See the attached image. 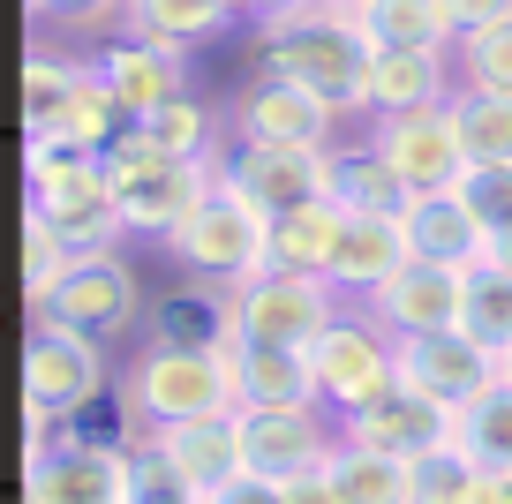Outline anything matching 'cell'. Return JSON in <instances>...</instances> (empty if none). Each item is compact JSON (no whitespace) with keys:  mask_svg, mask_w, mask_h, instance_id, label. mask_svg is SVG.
<instances>
[{"mask_svg":"<svg viewBox=\"0 0 512 504\" xmlns=\"http://www.w3.org/2000/svg\"><path fill=\"white\" fill-rule=\"evenodd\" d=\"M31 211L61 234L68 256H113L128 234L121 204H113L106 151H61V143L31 136Z\"/></svg>","mask_w":512,"mask_h":504,"instance_id":"obj_3","label":"cell"},{"mask_svg":"<svg viewBox=\"0 0 512 504\" xmlns=\"http://www.w3.org/2000/svg\"><path fill=\"white\" fill-rule=\"evenodd\" d=\"M31 23H61V31H106L113 38V16H121L128 0H23Z\"/></svg>","mask_w":512,"mask_h":504,"instance_id":"obj_39","label":"cell"},{"mask_svg":"<svg viewBox=\"0 0 512 504\" xmlns=\"http://www.w3.org/2000/svg\"><path fill=\"white\" fill-rule=\"evenodd\" d=\"M362 143H369V151H377L415 196L460 189V181L475 174L467 136H460V121H452V98L415 106V113H377V121H362Z\"/></svg>","mask_w":512,"mask_h":504,"instance_id":"obj_8","label":"cell"},{"mask_svg":"<svg viewBox=\"0 0 512 504\" xmlns=\"http://www.w3.org/2000/svg\"><path fill=\"white\" fill-rule=\"evenodd\" d=\"M234 23H241L234 0H128L121 8V31L166 38V46H196V38H219Z\"/></svg>","mask_w":512,"mask_h":504,"instance_id":"obj_29","label":"cell"},{"mask_svg":"<svg viewBox=\"0 0 512 504\" xmlns=\"http://www.w3.org/2000/svg\"><path fill=\"white\" fill-rule=\"evenodd\" d=\"M339 437L369 444V452H392V459H430V452H445V444L460 437V407H437V399L392 384L384 399L339 414Z\"/></svg>","mask_w":512,"mask_h":504,"instance_id":"obj_14","label":"cell"},{"mask_svg":"<svg viewBox=\"0 0 512 504\" xmlns=\"http://www.w3.org/2000/svg\"><path fill=\"white\" fill-rule=\"evenodd\" d=\"M354 23L369 31V46H437V53L460 46V23L445 0H362Z\"/></svg>","mask_w":512,"mask_h":504,"instance_id":"obj_28","label":"cell"},{"mask_svg":"<svg viewBox=\"0 0 512 504\" xmlns=\"http://www.w3.org/2000/svg\"><path fill=\"white\" fill-rule=\"evenodd\" d=\"M452 121H460L467 158H475V166H512V91L452 83Z\"/></svg>","mask_w":512,"mask_h":504,"instance_id":"obj_31","label":"cell"},{"mask_svg":"<svg viewBox=\"0 0 512 504\" xmlns=\"http://www.w3.org/2000/svg\"><path fill=\"white\" fill-rule=\"evenodd\" d=\"M144 347H234V286L189 279L144 309Z\"/></svg>","mask_w":512,"mask_h":504,"instance_id":"obj_20","label":"cell"},{"mask_svg":"<svg viewBox=\"0 0 512 504\" xmlns=\"http://www.w3.org/2000/svg\"><path fill=\"white\" fill-rule=\"evenodd\" d=\"M76 76H83V53H61V46L23 53V136H38V128L61 113V98H68Z\"/></svg>","mask_w":512,"mask_h":504,"instance_id":"obj_34","label":"cell"},{"mask_svg":"<svg viewBox=\"0 0 512 504\" xmlns=\"http://www.w3.org/2000/svg\"><path fill=\"white\" fill-rule=\"evenodd\" d=\"M369 316H377L392 339H415V331H460L467 316V271L452 264H407L400 279H384L377 294H369Z\"/></svg>","mask_w":512,"mask_h":504,"instance_id":"obj_17","label":"cell"},{"mask_svg":"<svg viewBox=\"0 0 512 504\" xmlns=\"http://www.w3.org/2000/svg\"><path fill=\"white\" fill-rule=\"evenodd\" d=\"M121 128H128V106L113 98L106 68H98V61H83V76L68 83L61 113H53V121L38 128V143H61V151H106V143L121 136Z\"/></svg>","mask_w":512,"mask_h":504,"instance_id":"obj_25","label":"cell"},{"mask_svg":"<svg viewBox=\"0 0 512 504\" xmlns=\"http://www.w3.org/2000/svg\"><path fill=\"white\" fill-rule=\"evenodd\" d=\"M332 204L339 211H384V219H407L415 189H407L369 143H339V151H332Z\"/></svg>","mask_w":512,"mask_h":504,"instance_id":"obj_26","label":"cell"},{"mask_svg":"<svg viewBox=\"0 0 512 504\" xmlns=\"http://www.w3.org/2000/svg\"><path fill=\"white\" fill-rule=\"evenodd\" d=\"M106 392V339L61 324V316H31V347H23V422L31 444H53V422L83 414Z\"/></svg>","mask_w":512,"mask_h":504,"instance_id":"obj_5","label":"cell"},{"mask_svg":"<svg viewBox=\"0 0 512 504\" xmlns=\"http://www.w3.org/2000/svg\"><path fill=\"white\" fill-rule=\"evenodd\" d=\"M76 264V256L61 249V234H53L38 211H23V294H31V309H46L53 286H61V271Z\"/></svg>","mask_w":512,"mask_h":504,"instance_id":"obj_37","label":"cell"},{"mask_svg":"<svg viewBox=\"0 0 512 504\" xmlns=\"http://www.w3.org/2000/svg\"><path fill=\"white\" fill-rule=\"evenodd\" d=\"M482 264H497V271H512V226H497V234H490V256H482Z\"/></svg>","mask_w":512,"mask_h":504,"instance_id":"obj_46","label":"cell"},{"mask_svg":"<svg viewBox=\"0 0 512 504\" xmlns=\"http://www.w3.org/2000/svg\"><path fill=\"white\" fill-rule=\"evenodd\" d=\"M460 196L482 211V226H512V166H475V174L460 181Z\"/></svg>","mask_w":512,"mask_h":504,"instance_id":"obj_40","label":"cell"},{"mask_svg":"<svg viewBox=\"0 0 512 504\" xmlns=\"http://www.w3.org/2000/svg\"><path fill=\"white\" fill-rule=\"evenodd\" d=\"M452 444H460L475 467L512 474V384L505 377H497L482 399H467V407H460V437H452Z\"/></svg>","mask_w":512,"mask_h":504,"instance_id":"obj_33","label":"cell"},{"mask_svg":"<svg viewBox=\"0 0 512 504\" xmlns=\"http://www.w3.org/2000/svg\"><path fill=\"white\" fill-rule=\"evenodd\" d=\"M452 53L437 46H377L369 53V121L377 113H415V106H437L452 98Z\"/></svg>","mask_w":512,"mask_h":504,"instance_id":"obj_23","label":"cell"},{"mask_svg":"<svg viewBox=\"0 0 512 504\" xmlns=\"http://www.w3.org/2000/svg\"><path fill=\"white\" fill-rule=\"evenodd\" d=\"M369 31L339 0H309L279 23H256V76H287L317 91L339 121H369Z\"/></svg>","mask_w":512,"mask_h":504,"instance_id":"obj_1","label":"cell"},{"mask_svg":"<svg viewBox=\"0 0 512 504\" xmlns=\"http://www.w3.org/2000/svg\"><path fill=\"white\" fill-rule=\"evenodd\" d=\"M347 309L317 271H249L234 279V347H317V331Z\"/></svg>","mask_w":512,"mask_h":504,"instance_id":"obj_7","label":"cell"},{"mask_svg":"<svg viewBox=\"0 0 512 504\" xmlns=\"http://www.w3.org/2000/svg\"><path fill=\"white\" fill-rule=\"evenodd\" d=\"M196 504H204V497H196Z\"/></svg>","mask_w":512,"mask_h":504,"instance_id":"obj_49","label":"cell"},{"mask_svg":"<svg viewBox=\"0 0 512 504\" xmlns=\"http://www.w3.org/2000/svg\"><path fill=\"white\" fill-rule=\"evenodd\" d=\"M339 226H347V211H339L332 196L272 219V264L264 271H317L324 279V264H332V249H339Z\"/></svg>","mask_w":512,"mask_h":504,"instance_id":"obj_30","label":"cell"},{"mask_svg":"<svg viewBox=\"0 0 512 504\" xmlns=\"http://www.w3.org/2000/svg\"><path fill=\"white\" fill-rule=\"evenodd\" d=\"M460 331H467V339H482L490 354L512 347V271H497V264L467 271V316H460Z\"/></svg>","mask_w":512,"mask_h":504,"instance_id":"obj_35","label":"cell"},{"mask_svg":"<svg viewBox=\"0 0 512 504\" xmlns=\"http://www.w3.org/2000/svg\"><path fill=\"white\" fill-rule=\"evenodd\" d=\"M287 504H339L332 459H324V467H309V474H294V482H287Z\"/></svg>","mask_w":512,"mask_h":504,"instance_id":"obj_43","label":"cell"},{"mask_svg":"<svg viewBox=\"0 0 512 504\" xmlns=\"http://www.w3.org/2000/svg\"><path fill=\"white\" fill-rule=\"evenodd\" d=\"M226 377H234V407H324L317 362L309 347H226Z\"/></svg>","mask_w":512,"mask_h":504,"instance_id":"obj_21","label":"cell"},{"mask_svg":"<svg viewBox=\"0 0 512 504\" xmlns=\"http://www.w3.org/2000/svg\"><path fill=\"white\" fill-rule=\"evenodd\" d=\"M144 309H151L144 286L121 264V249H113V256H76L61 271V286H53V301L31 316H61V324H76V331H91V339L113 347L121 331H144Z\"/></svg>","mask_w":512,"mask_h":504,"instance_id":"obj_12","label":"cell"},{"mask_svg":"<svg viewBox=\"0 0 512 504\" xmlns=\"http://www.w3.org/2000/svg\"><path fill=\"white\" fill-rule=\"evenodd\" d=\"M204 504H287V482H272V474H256V467H241L234 482H219Z\"/></svg>","mask_w":512,"mask_h":504,"instance_id":"obj_41","label":"cell"},{"mask_svg":"<svg viewBox=\"0 0 512 504\" xmlns=\"http://www.w3.org/2000/svg\"><path fill=\"white\" fill-rule=\"evenodd\" d=\"M121 414H128V437L204 422V414H241L226 347H136L121 369Z\"/></svg>","mask_w":512,"mask_h":504,"instance_id":"obj_2","label":"cell"},{"mask_svg":"<svg viewBox=\"0 0 512 504\" xmlns=\"http://www.w3.org/2000/svg\"><path fill=\"white\" fill-rule=\"evenodd\" d=\"M226 128H234V143H302V151H332L339 143V113L287 76H256L226 106Z\"/></svg>","mask_w":512,"mask_h":504,"instance_id":"obj_13","label":"cell"},{"mask_svg":"<svg viewBox=\"0 0 512 504\" xmlns=\"http://www.w3.org/2000/svg\"><path fill=\"white\" fill-rule=\"evenodd\" d=\"M452 76L475 83V91H512V23L467 31L460 46H452Z\"/></svg>","mask_w":512,"mask_h":504,"instance_id":"obj_36","label":"cell"},{"mask_svg":"<svg viewBox=\"0 0 512 504\" xmlns=\"http://www.w3.org/2000/svg\"><path fill=\"white\" fill-rule=\"evenodd\" d=\"M460 504H512V474L475 467V482H467V497H460Z\"/></svg>","mask_w":512,"mask_h":504,"instance_id":"obj_44","label":"cell"},{"mask_svg":"<svg viewBox=\"0 0 512 504\" xmlns=\"http://www.w3.org/2000/svg\"><path fill=\"white\" fill-rule=\"evenodd\" d=\"M106 166H113V204H121L128 234H159V241L174 234V226L204 204V189L219 181V158H181L136 121L106 143Z\"/></svg>","mask_w":512,"mask_h":504,"instance_id":"obj_4","label":"cell"},{"mask_svg":"<svg viewBox=\"0 0 512 504\" xmlns=\"http://www.w3.org/2000/svg\"><path fill=\"white\" fill-rule=\"evenodd\" d=\"M400 384L437 407H467L497 384V354L467 331H415V339H400Z\"/></svg>","mask_w":512,"mask_h":504,"instance_id":"obj_15","label":"cell"},{"mask_svg":"<svg viewBox=\"0 0 512 504\" xmlns=\"http://www.w3.org/2000/svg\"><path fill=\"white\" fill-rule=\"evenodd\" d=\"M445 8H452V23H460V38L490 31V23H512V0H445Z\"/></svg>","mask_w":512,"mask_h":504,"instance_id":"obj_42","label":"cell"},{"mask_svg":"<svg viewBox=\"0 0 512 504\" xmlns=\"http://www.w3.org/2000/svg\"><path fill=\"white\" fill-rule=\"evenodd\" d=\"M309 362H317L324 407L354 414V407H369V399H384L392 384H400V339H392V331L369 316V301H362V309H339L332 324L317 331Z\"/></svg>","mask_w":512,"mask_h":504,"instance_id":"obj_9","label":"cell"},{"mask_svg":"<svg viewBox=\"0 0 512 504\" xmlns=\"http://www.w3.org/2000/svg\"><path fill=\"white\" fill-rule=\"evenodd\" d=\"M467 482H475V459H467L460 444H445V452L415 459V497H422V504H460Z\"/></svg>","mask_w":512,"mask_h":504,"instance_id":"obj_38","label":"cell"},{"mask_svg":"<svg viewBox=\"0 0 512 504\" xmlns=\"http://www.w3.org/2000/svg\"><path fill=\"white\" fill-rule=\"evenodd\" d=\"M166 256H174L189 279H226L234 286V279H249V271L272 264V219L219 174L204 189V204L166 234Z\"/></svg>","mask_w":512,"mask_h":504,"instance_id":"obj_6","label":"cell"},{"mask_svg":"<svg viewBox=\"0 0 512 504\" xmlns=\"http://www.w3.org/2000/svg\"><path fill=\"white\" fill-rule=\"evenodd\" d=\"M407 264H415L407 219H384V211H347V226H339V249H332V264H324V279H332L347 301H369L384 279H400Z\"/></svg>","mask_w":512,"mask_h":504,"instance_id":"obj_18","label":"cell"},{"mask_svg":"<svg viewBox=\"0 0 512 504\" xmlns=\"http://www.w3.org/2000/svg\"><path fill=\"white\" fill-rule=\"evenodd\" d=\"M332 151H302V143H226L219 174L234 181L264 219H287V211L332 196Z\"/></svg>","mask_w":512,"mask_h":504,"instance_id":"obj_11","label":"cell"},{"mask_svg":"<svg viewBox=\"0 0 512 504\" xmlns=\"http://www.w3.org/2000/svg\"><path fill=\"white\" fill-rule=\"evenodd\" d=\"M91 61L106 68V83H113V98L128 106V121H144V113H159L166 98L189 91V46H166V38H144V31L98 38Z\"/></svg>","mask_w":512,"mask_h":504,"instance_id":"obj_16","label":"cell"},{"mask_svg":"<svg viewBox=\"0 0 512 504\" xmlns=\"http://www.w3.org/2000/svg\"><path fill=\"white\" fill-rule=\"evenodd\" d=\"M332 482L339 504H422L415 497V459H392V452H369V444H332Z\"/></svg>","mask_w":512,"mask_h":504,"instance_id":"obj_27","label":"cell"},{"mask_svg":"<svg viewBox=\"0 0 512 504\" xmlns=\"http://www.w3.org/2000/svg\"><path fill=\"white\" fill-rule=\"evenodd\" d=\"M332 429H324L317 407H249L241 414V452H249L256 474H272V482H294V474L324 467L332 459Z\"/></svg>","mask_w":512,"mask_h":504,"instance_id":"obj_19","label":"cell"},{"mask_svg":"<svg viewBox=\"0 0 512 504\" xmlns=\"http://www.w3.org/2000/svg\"><path fill=\"white\" fill-rule=\"evenodd\" d=\"M407 241H415L422 264H452V271H475L482 256H490V226H482V211L467 204L460 189L415 196V204H407Z\"/></svg>","mask_w":512,"mask_h":504,"instance_id":"obj_22","label":"cell"},{"mask_svg":"<svg viewBox=\"0 0 512 504\" xmlns=\"http://www.w3.org/2000/svg\"><path fill=\"white\" fill-rule=\"evenodd\" d=\"M23 504H128V437H76L23 452Z\"/></svg>","mask_w":512,"mask_h":504,"instance_id":"obj_10","label":"cell"},{"mask_svg":"<svg viewBox=\"0 0 512 504\" xmlns=\"http://www.w3.org/2000/svg\"><path fill=\"white\" fill-rule=\"evenodd\" d=\"M249 23H279V16H294V8H309V0H234Z\"/></svg>","mask_w":512,"mask_h":504,"instance_id":"obj_45","label":"cell"},{"mask_svg":"<svg viewBox=\"0 0 512 504\" xmlns=\"http://www.w3.org/2000/svg\"><path fill=\"white\" fill-rule=\"evenodd\" d=\"M339 8H362V0H339Z\"/></svg>","mask_w":512,"mask_h":504,"instance_id":"obj_48","label":"cell"},{"mask_svg":"<svg viewBox=\"0 0 512 504\" xmlns=\"http://www.w3.org/2000/svg\"><path fill=\"white\" fill-rule=\"evenodd\" d=\"M151 444L181 467V482H189L196 497H211L219 482H234V474L249 467V452H241V414H204V422L151 429Z\"/></svg>","mask_w":512,"mask_h":504,"instance_id":"obj_24","label":"cell"},{"mask_svg":"<svg viewBox=\"0 0 512 504\" xmlns=\"http://www.w3.org/2000/svg\"><path fill=\"white\" fill-rule=\"evenodd\" d=\"M136 128H151V136L166 143V151H181V158H226V143H234V128H226V113H211L204 98H166L159 113H144Z\"/></svg>","mask_w":512,"mask_h":504,"instance_id":"obj_32","label":"cell"},{"mask_svg":"<svg viewBox=\"0 0 512 504\" xmlns=\"http://www.w3.org/2000/svg\"><path fill=\"white\" fill-rule=\"evenodd\" d=\"M497 377H505V384H512V347H505V354H497Z\"/></svg>","mask_w":512,"mask_h":504,"instance_id":"obj_47","label":"cell"}]
</instances>
